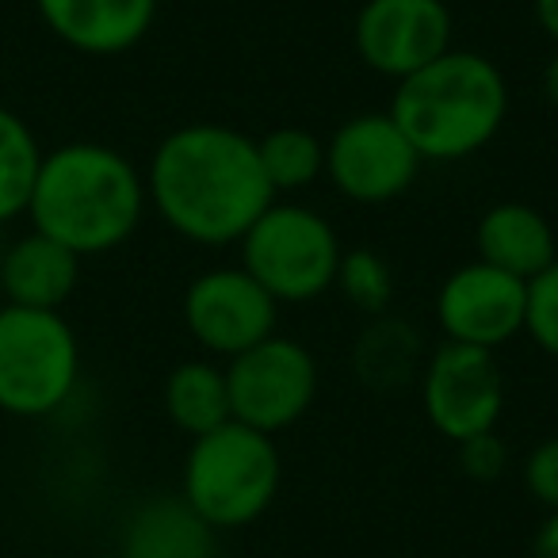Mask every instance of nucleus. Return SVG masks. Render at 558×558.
Returning <instances> with one entry per match:
<instances>
[{"label": "nucleus", "instance_id": "obj_5", "mask_svg": "<svg viewBox=\"0 0 558 558\" xmlns=\"http://www.w3.org/2000/svg\"><path fill=\"white\" fill-rule=\"evenodd\" d=\"M81 341L62 311L0 306V410L39 421L73 398Z\"/></svg>", "mask_w": 558, "mask_h": 558}, {"label": "nucleus", "instance_id": "obj_4", "mask_svg": "<svg viewBox=\"0 0 558 558\" xmlns=\"http://www.w3.org/2000/svg\"><path fill=\"white\" fill-rule=\"evenodd\" d=\"M283 463L268 433L226 421L192 440L180 474V497L215 532H238L268 512L279 494Z\"/></svg>", "mask_w": 558, "mask_h": 558}, {"label": "nucleus", "instance_id": "obj_3", "mask_svg": "<svg viewBox=\"0 0 558 558\" xmlns=\"http://www.w3.org/2000/svg\"><path fill=\"white\" fill-rule=\"evenodd\" d=\"M390 119L421 161H463L497 138L509 116V85L486 54L448 50L398 81Z\"/></svg>", "mask_w": 558, "mask_h": 558}, {"label": "nucleus", "instance_id": "obj_23", "mask_svg": "<svg viewBox=\"0 0 558 558\" xmlns=\"http://www.w3.org/2000/svg\"><path fill=\"white\" fill-rule=\"evenodd\" d=\"M524 486L539 505L550 512L558 509V436L543 440L532 456L524 459Z\"/></svg>", "mask_w": 558, "mask_h": 558}, {"label": "nucleus", "instance_id": "obj_27", "mask_svg": "<svg viewBox=\"0 0 558 558\" xmlns=\"http://www.w3.org/2000/svg\"><path fill=\"white\" fill-rule=\"evenodd\" d=\"M543 96H547L550 108L558 111V50H555V58L547 62V70H543Z\"/></svg>", "mask_w": 558, "mask_h": 558}, {"label": "nucleus", "instance_id": "obj_7", "mask_svg": "<svg viewBox=\"0 0 558 558\" xmlns=\"http://www.w3.org/2000/svg\"><path fill=\"white\" fill-rule=\"evenodd\" d=\"M233 421L256 433H283L318 398V360L306 344L271 333L226 367Z\"/></svg>", "mask_w": 558, "mask_h": 558}, {"label": "nucleus", "instance_id": "obj_24", "mask_svg": "<svg viewBox=\"0 0 558 558\" xmlns=\"http://www.w3.org/2000/svg\"><path fill=\"white\" fill-rule=\"evenodd\" d=\"M505 459H509V451H505L501 436H497L494 428L459 444V463H463V471L471 474V478H478V482L497 478V474L505 471Z\"/></svg>", "mask_w": 558, "mask_h": 558}, {"label": "nucleus", "instance_id": "obj_10", "mask_svg": "<svg viewBox=\"0 0 558 558\" xmlns=\"http://www.w3.org/2000/svg\"><path fill=\"white\" fill-rule=\"evenodd\" d=\"M279 303L245 268H210L184 291V326L215 356H241L276 333Z\"/></svg>", "mask_w": 558, "mask_h": 558}, {"label": "nucleus", "instance_id": "obj_6", "mask_svg": "<svg viewBox=\"0 0 558 558\" xmlns=\"http://www.w3.org/2000/svg\"><path fill=\"white\" fill-rule=\"evenodd\" d=\"M337 230L303 203H271L241 238V268L276 303H311L337 283Z\"/></svg>", "mask_w": 558, "mask_h": 558}, {"label": "nucleus", "instance_id": "obj_15", "mask_svg": "<svg viewBox=\"0 0 558 558\" xmlns=\"http://www.w3.org/2000/svg\"><path fill=\"white\" fill-rule=\"evenodd\" d=\"M215 527L184 497H149L126 517L119 558H215Z\"/></svg>", "mask_w": 558, "mask_h": 558}, {"label": "nucleus", "instance_id": "obj_22", "mask_svg": "<svg viewBox=\"0 0 558 558\" xmlns=\"http://www.w3.org/2000/svg\"><path fill=\"white\" fill-rule=\"evenodd\" d=\"M524 333L532 337L547 356L558 360V260L547 264L539 276L527 279Z\"/></svg>", "mask_w": 558, "mask_h": 558}, {"label": "nucleus", "instance_id": "obj_2", "mask_svg": "<svg viewBox=\"0 0 558 558\" xmlns=\"http://www.w3.org/2000/svg\"><path fill=\"white\" fill-rule=\"evenodd\" d=\"M146 177L126 154L100 142H65L43 154L27 218L85 260L119 248L146 215Z\"/></svg>", "mask_w": 558, "mask_h": 558}, {"label": "nucleus", "instance_id": "obj_28", "mask_svg": "<svg viewBox=\"0 0 558 558\" xmlns=\"http://www.w3.org/2000/svg\"><path fill=\"white\" fill-rule=\"evenodd\" d=\"M4 245H9V241H0V260H4Z\"/></svg>", "mask_w": 558, "mask_h": 558}, {"label": "nucleus", "instance_id": "obj_21", "mask_svg": "<svg viewBox=\"0 0 558 558\" xmlns=\"http://www.w3.org/2000/svg\"><path fill=\"white\" fill-rule=\"evenodd\" d=\"M333 288H341V295L360 314L379 318V314L390 311V299H395V276H390V264L375 248L360 245L341 253V268H337Z\"/></svg>", "mask_w": 558, "mask_h": 558}, {"label": "nucleus", "instance_id": "obj_25", "mask_svg": "<svg viewBox=\"0 0 558 558\" xmlns=\"http://www.w3.org/2000/svg\"><path fill=\"white\" fill-rule=\"evenodd\" d=\"M532 558H558V509L539 524L532 539Z\"/></svg>", "mask_w": 558, "mask_h": 558}, {"label": "nucleus", "instance_id": "obj_16", "mask_svg": "<svg viewBox=\"0 0 558 558\" xmlns=\"http://www.w3.org/2000/svg\"><path fill=\"white\" fill-rule=\"evenodd\" d=\"M478 260L509 271L517 279L539 276L547 264L558 260V241L550 222L527 203H497L478 218Z\"/></svg>", "mask_w": 558, "mask_h": 558}, {"label": "nucleus", "instance_id": "obj_29", "mask_svg": "<svg viewBox=\"0 0 558 558\" xmlns=\"http://www.w3.org/2000/svg\"><path fill=\"white\" fill-rule=\"evenodd\" d=\"M0 306H4V303H0Z\"/></svg>", "mask_w": 558, "mask_h": 558}, {"label": "nucleus", "instance_id": "obj_13", "mask_svg": "<svg viewBox=\"0 0 558 558\" xmlns=\"http://www.w3.org/2000/svg\"><path fill=\"white\" fill-rule=\"evenodd\" d=\"M35 9L58 43L93 58L134 50L157 20V0H35Z\"/></svg>", "mask_w": 558, "mask_h": 558}, {"label": "nucleus", "instance_id": "obj_17", "mask_svg": "<svg viewBox=\"0 0 558 558\" xmlns=\"http://www.w3.org/2000/svg\"><path fill=\"white\" fill-rule=\"evenodd\" d=\"M165 413L192 440L233 421L226 367L210 364V360H184V364H177L169 372V379H165Z\"/></svg>", "mask_w": 558, "mask_h": 558}, {"label": "nucleus", "instance_id": "obj_9", "mask_svg": "<svg viewBox=\"0 0 558 558\" xmlns=\"http://www.w3.org/2000/svg\"><path fill=\"white\" fill-rule=\"evenodd\" d=\"M421 154L398 123L379 111L352 116L326 142V177L352 203H390L413 187Z\"/></svg>", "mask_w": 558, "mask_h": 558}, {"label": "nucleus", "instance_id": "obj_26", "mask_svg": "<svg viewBox=\"0 0 558 558\" xmlns=\"http://www.w3.org/2000/svg\"><path fill=\"white\" fill-rule=\"evenodd\" d=\"M535 20L547 32V39L558 47V0H535Z\"/></svg>", "mask_w": 558, "mask_h": 558}, {"label": "nucleus", "instance_id": "obj_1", "mask_svg": "<svg viewBox=\"0 0 558 558\" xmlns=\"http://www.w3.org/2000/svg\"><path fill=\"white\" fill-rule=\"evenodd\" d=\"M154 210L195 245H230L276 203L256 138L222 123H187L165 134L146 169Z\"/></svg>", "mask_w": 558, "mask_h": 558}, {"label": "nucleus", "instance_id": "obj_11", "mask_svg": "<svg viewBox=\"0 0 558 558\" xmlns=\"http://www.w3.org/2000/svg\"><path fill=\"white\" fill-rule=\"evenodd\" d=\"M527 283L486 260L456 268L440 283L436 322L444 337L471 349H501L517 333H524Z\"/></svg>", "mask_w": 558, "mask_h": 558}, {"label": "nucleus", "instance_id": "obj_14", "mask_svg": "<svg viewBox=\"0 0 558 558\" xmlns=\"http://www.w3.org/2000/svg\"><path fill=\"white\" fill-rule=\"evenodd\" d=\"M81 256L62 241L32 230L4 245L0 260V303L32 306V311H62L77 291Z\"/></svg>", "mask_w": 558, "mask_h": 558}, {"label": "nucleus", "instance_id": "obj_12", "mask_svg": "<svg viewBox=\"0 0 558 558\" xmlns=\"http://www.w3.org/2000/svg\"><path fill=\"white\" fill-rule=\"evenodd\" d=\"M356 50L367 70L410 77L451 50V12L444 0H367L356 16Z\"/></svg>", "mask_w": 558, "mask_h": 558}, {"label": "nucleus", "instance_id": "obj_8", "mask_svg": "<svg viewBox=\"0 0 558 558\" xmlns=\"http://www.w3.org/2000/svg\"><path fill=\"white\" fill-rule=\"evenodd\" d=\"M421 405L428 425L451 444L497 428L505 410V379L494 352L444 341L421 367Z\"/></svg>", "mask_w": 558, "mask_h": 558}, {"label": "nucleus", "instance_id": "obj_18", "mask_svg": "<svg viewBox=\"0 0 558 558\" xmlns=\"http://www.w3.org/2000/svg\"><path fill=\"white\" fill-rule=\"evenodd\" d=\"M43 165V146L24 116L0 104V226L27 215Z\"/></svg>", "mask_w": 558, "mask_h": 558}, {"label": "nucleus", "instance_id": "obj_19", "mask_svg": "<svg viewBox=\"0 0 558 558\" xmlns=\"http://www.w3.org/2000/svg\"><path fill=\"white\" fill-rule=\"evenodd\" d=\"M417 352H421V337L405 322L379 314L364 329L352 360H356V372L367 387L395 390L402 383H410V375L417 372Z\"/></svg>", "mask_w": 558, "mask_h": 558}, {"label": "nucleus", "instance_id": "obj_20", "mask_svg": "<svg viewBox=\"0 0 558 558\" xmlns=\"http://www.w3.org/2000/svg\"><path fill=\"white\" fill-rule=\"evenodd\" d=\"M271 192H303L326 172V142L306 126H276L256 142Z\"/></svg>", "mask_w": 558, "mask_h": 558}]
</instances>
